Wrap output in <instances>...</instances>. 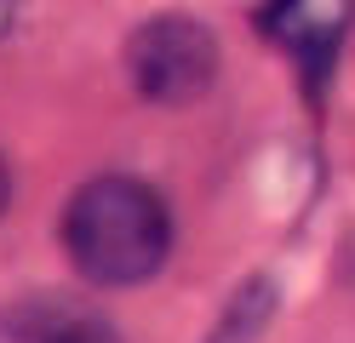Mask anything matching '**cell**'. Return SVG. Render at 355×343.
<instances>
[{
    "mask_svg": "<svg viewBox=\"0 0 355 343\" xmlns=\"http://www.w3.org/2000/svg\"><path fill=\"white\" fill-rule=\"evenodd\" d=\"M63 252L92 286H144L172 258V212L144 177L103 172L63 206Z\"/></svg>",
    "mask_w": 355,
    "mask_h": 343,
    "instance_id": "obj_1",
    "label": "cell"
},
{
    "mask_svg": "<svg viewBox=\"0 0 355 343\" xmlns=\"http://www.w3.org/2000/svg\"><path fill=\"white\" fill-rule=\"evenodd\" d=\"M126 75L161 109H184L195 98H207L218 80V40L207 23H195L184 12H161L132 29L126 40Z\"/></svg>",
    "mask_w": 355,
    "mask_h": 343,
    "instance_id": "obj_2",
    "label": "cell"
},
{
    "mask_svg": "<svg viewBox=\"0 0 355 343\" xmlns=\"http://www.w3.org/2000/svg\"><path fill=\"white\" fill-rule=\"evenodd\" d=\"M349 17H355V0H263L270 40L304 69L315 91L332 75V58H338V46L349 35Z\"/></svg>",
    "mask_w": 355,
    "mask_h": 343,
    "instance_id": "obj_3",
    "label": "cell"
},
{
    "mask_svg": "<svg viewBox=\"0 0 355 343\" xmlns=\"http://www.w3.org/2000/svg\"><path fill=\"white\" fill-rule=\"evenodd\" d=\"M6 343H121L115 320L69 292H29L0 315Z\"/></svg>",
    "mask_w": 355,
    "mask_h": 343,
    "instance_id": "obj_4",
    "label": "cell"
},
{
    "mask_svg": "<svg viewBox=\"0 0 355 343\" xmlns=\"http://www.w3.org/2000/svg\"><path fill=\"white\" fill-rule=\"evenodd\" d=\"M6 200H12V172H6V160H0V212H6Z\"/></svg>",
    "mask_w": 355,
    "mask_h": 343,
    "instance_id": "obj_5",
    "label": "cell"
}]
</instances>
